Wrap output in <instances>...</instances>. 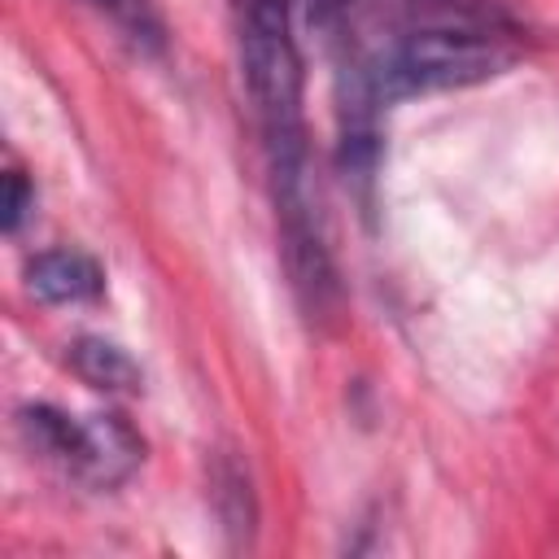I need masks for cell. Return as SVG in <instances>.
<instances>
[{
  "mask_svg": "<svg viewBox=\"0 0 559 559\" xmlns=\"http://www.w3.org/2000/svg\"><path fill=\"white\" fill-rule=\"evenodd\" d=\"M17 424H22V437L35 454H44L61 472H70L96 489L122 485L144 459L140 432L114 411L66 415L48 402H35V406H22Z\"/></svg>",
  "mask_w": 559,
  "mask_h": 559,
  "instance_id": "cell-2",
  "label": "cell"
},
{
  "mask_svg": "<svg viewBox=\"0 0 559 559\" xmlns=\"http://www.w3.org/2000/svg\"><path fill=\"white\" fill-rule=\"evenodd\" d=\"M70 371L83 384L100 389V393H135L140 380H144L140 376V362L122 345H114L105 336H79L70 345Z\"/></svg>",
  "mask_w": 559,
  "mask_h": 559,
  "instance_id": "cell-4",
  "label": "cell"
},
{
  "mask_svg": "<svg viewBox=\"0 0 559 559\" xmlns=\"http://www.w3.org/2000/svg\"><path fill=\"white\" fill-rule=\"evenodd\" d=\"M31 210H35V188L26 183L22 170H9V175H4V231L17 236Z\"/></svg>",
  "mask_w": 559,
  "mask_h": 559,
  "instance_id": "cell-6",
  "label": "cell"
},
{
  "mask_svg": "<svg viewBox=\"0 0 559 559\" xmlns=\"http://www.w3.org/2000/svg\"><path fill=\"white\" fill-rule=\"evenodd\" d=\"M210 485H214V511H218L223 528L236 533V542H245V533H249L253 520H258V511H253V489H249V472H245L231 454H223V459L214 463Z\"/></svg>",
  "mask_w": 559,
  "mask_h": 559,
  "instance_id": "cell-5",
  "label": "cell"
},
{
  "mask_svg": "<svg viewBox=\"0 0 559 559\" xmlns=\"http://www.w3.org/2000/svg\"><path fill=\"white\" fill-rule=\"evenodd\" d=\"M26 288L48 306H83L105 293V275L79 249H44L26 262Z\"/></svg>",
  "mask_w": 559,
  "mask_h": 559,
  "instance_id": "cell-3",
  "label": "cell"
},
{
  "mask_svg": "<svg viewBox=\"0 0 559 559\" xmlns=\"http://www.w3.org/2000/svg\"><path fill=\"white\" fill-rule=\"evenodd\" d=\"M109 17H118L131 35H157V22H153V9L148 0H96Z\"/></svg>",
  "mask_w": 559,
  "mask_h": 559,
  "instance_id": "cell-7",
  "label": "cell"
},
{
  "mask_svg": "<svg viewBox=\"0 0 559 559\" xmlns=\"http://www.w3.org/2000/svg\"><path fill=\"white\" fill-rule=\"evenodd\" d=\"M336 52L341 166L371 179L380 114L406 96H432L507 74L520 61V22L502 0H358Z\"/></svg>",
  "mask_w": 559,
  "mask_h": 559,
  "instance_id": "cell-1",
  "label": "cell"
}]
</instances>
